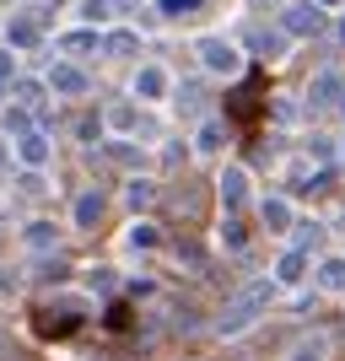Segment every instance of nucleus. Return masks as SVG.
Listing matches in <instances>:
<instances>
[{
  "instance_id": "obj_1",
  "label": "nucleus",
  "mask_w": 345,
  "mask_h": 361,
  "mask_svg": "<svg viewBox=\"0 0 345 361\" xmlns=\"http://www.w3.org/2000/svg\"><path fill=\"white\" fill-rule=\"evenodd\" d=\"M32 329L44 334V340H65L71 329H81V307L75 302H49V307H38Z\"/></svg>"
},
{
  "instance_id": "obj_2",
  "label": "nucleus",
  "mask_w": 345,
  "mask_h": 361,
  "mask_svg": "<svg viewBox=\"0 0 345 361\" xmlns=\"http://www.w3.org/2000/svg\"><path fill=\"white\" fill-rule=\"evenodd\" d=\"M265 302H270V281L248 286L238 302H232V307H226V318H222V334H238V329H248V324L259 318V307H265Z\"/></svg>"
},
{
  "instance_id": "obj_3",
  "label": "nucleus",
  "mask_w": 345,
  "mask_h": 361,
  "mask_svg": "<svg viewBox=\"0 0 345 361\" xmlns=\"http://www.w3.org/2000/svg\"><path fill=\"white\" fill-rule=\"evenodd\" d=\"M205 65H210V71H238V49L210 38V44H205Z\"/></svg>"
},
{
  "instance_id": "obj_4",
  "label": "nucleus",
  "mask_w": 345,
  "mask_h": 361,
  "mask_svg": "<svg viewBox=\"0 0 345 361\" xmlns=\"http://www.w3.org/2000/svg\"><path fill=\"white\" fill-rule=\"evenodd\" d=\"M318 286L324 291H345V259H324V264H318Z\"/></svg>"
},
{
  "instance_id": "obj_5",
  "label": "nucleus",
  "mask_w": 345,
  "mask_h": 361,
  "mask_svg": "<svg viewBox=\"0 0 345 361\" xmlns=\"http://www.w3.org/2000/svg\"><path fill=\"white\" fill-rule=\"evenodd\" d=\"M286 27L291 32H313L318 27V6H291V11H286Z\"/></svg>"
},
{
  "instance_id": "obj_6",
  "label": "nucleus",
  "mask_w": 345,
  "mask_h": 361,
  "mask_svg": "<svg viewBox=\"0 0 345 361\" xmlns=\"http://www.w3.org/2000/svg\"><path fill=\"white\" fill-rule=\"evenodd\" d=\"M265 226H270V232H286V226H291V211H286V200H265Z\"/></svg>"
},
{
  "instance_id": "obj_7",
  "label": "nucleus",
  "mask_w": 345,
  "mask_h": 361,
  "mask_svg": "<svg viewBox=\"0 0 345 361\" xmlns=\"http://www.w3.org/2000/svg\"><path fill=\"white\" fill-rule=\"evenodd\" d=\"M243 183H248V178H243L238 167H232V173H222V200H226V205H243Z\"/></svg>"
},
{
  "instance_id": "obj_8",
  "label": "nucleus",
  "mask_w": 345,
  "mask_h": 361,
  "mask_svg": "<svg viewBox=\"0 0 345 361\" xmlns=\"http://www.w3.org/2000/svg\"><path fill=\"white\" fill-rule=\"evenodd\" d=\"M254 97H259V81H248V87L232 97V114H238V119H254Z\"/></svg>"
},
{
  "instance_id": "obj_9",
  "label": "nucleus",
  "mask_w": 345,
  "mask_h": 361,
  "mask_svg": "<svg viewBox=\"0 0 345 361\" xmlns=\"http://www.w3.org/2000/svg\"><path fill=\"white\" fill-rule=\"evenodd\" d=\"M297 275H302V254H286L281 259V281H297Z\"/></svg>"
},
{
  "instance_id": "obj_10",
  "label": "nucleus",
  "mask_w": 345,
  "mask_h": 361,
  "mask_svg": "<svg viewBox=\"0 0 345 361\" xmlns=\"http://www.w3.org/2000/svg\"><path fill=\"white\" fill-rule=\"evenodd\" d=\"M54 87H60V92H81V75H75V71H54Z\"/></svg>"
},
{
  "instance_id": "obj_11",
  "label": "nucleus",
  "mask_w": 345,
  "mask_h": 361,
  "mask_svg": "<svg viewBox=\"0 0 345 361\" xmlns=\"http://www.w3.org/2000/svg\"><path fill=\"white\" fill-rule=\"evenodd\" d=\"M318 103H329V97H334V92H340V81H334V75H318Z\"/></svg>"
},
{
  "instance_id": "obj_12",
  "label": "nucleus",
  "mask_w": 345,
  "mask_h": 361,
  "mask_svg": "<svg viewBox=\"0 0 345 361\" xmlns=\"http://www.w3.org/2000/svg\"><path fill=\"white\" fill-rule=\"evenodd\" d=\"M22 157H28V162H44V140L28 135V140H22Z\"/></svg>"
},
{
  "instance_id": "obj_13",
  "label": "nucleus",
  "mask_w": 345,
  "mask_h": 361,
  "mask_svg": "<svg viewBox=\"0 0 345 361\" xmlns=\"http://www.w3.org/2000/svg\"><path fill=\"white\" fill-rule=\"evenodd\" d=\"M297 361H324V345H318V340H308V345H297Z\"/></svg>"
},
{
  "instance_id": "obj_14",
  "label": "nucleus",
  "mask_w": 345,
  "mask_h": 361,
  "mask_svg": "<svg viewBox=\"0 0 345 361\" xmlns=\"http://www.w3.org/2000/svg\"><path fill=\"white\" fill-rule=\"evenodd\" d=\"M140 92H151V97H157V92H162V75H157V71H140Z\"/></svg>"
},
{
  "instance_id": "obj_15",
  "label": "nucleus",
  "mask_w": 345,
  "mask_h": 361,
  "mask_svg": "<svg viewBox=\"0 0 345 361\" xmlns=\"http://www.w3.org/2000/svg\"><path fill=\"white\" fill-rule=\"evenodd\" d=\"M16 286V281H6V275H0V297H6V291H11Z\"/></svg>"
},
{
  "instance_id": "obj_16",
  "label": "nucleus",
  "mask_w": 345,
  "mask_h": 361,
  "mask_svg": "<svg viewBox=\"0 0 345 361\" xmlns=\"http://www.w3.org/2000/svg\"><path fill=\"white\" fill-rule=\"evenodd\" d=\"M340 32H345V27H340Z\"/></svg>"
}]
</instances>
